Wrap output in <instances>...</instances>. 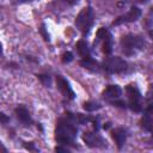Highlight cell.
Masks as SVG:
<instances>
[{"mask_svg":"<svg viewBox=\"0 0 153 153\" xmlns=\"http://www.w3.org/2000/svg\"><path fill=\"white\" fill-rule=\"evenodd\" d=\"M102 42V51L105 55H110L112 53V36L105 27H99L96 33V43Z\"/></svg>","mask_w":153,"mask_h":153,"instance_id":"7","label":"cell"},{"mask_svg":"<svg viewBox=\"0 0 153 153\" xmlns=\"http://www.w3.org/2000/svg\"><path fill=\"white\" fill-rule=\"evenodd\" d=\"M122 96V90L118 85H109L104 91H103V98L108 100L110 104L120 106V108H126L124 100L121 99Z\"/></svg>","mask_w":153,"mask_h":153,"instance_id":"6","label":"cell"},{"mask_svg":"<svg viewBox=\"0 0 153 153\" xmlns=\"http://www.w3.org/2000/svg\"><path fill=\"white\" fill-rule=\"evenodd\" d=\"M149 131H151V134H152V137H153V128H152V129H151Z\"/></svg>","mask_w":153,"mask_h":153,"instance_id":"27","label":"cell"},{"mask_svg":"<svg viewBox=\"0 0 153 153\" xmlns=\"http://www.w3.org/2000/svg\"><path fill=\"white\" fill-rule=\"evenodd\" d=\"M148 35H149V37L153 39V30H149V31H148Z\"/></svg>","mask_w":153,"mask_h":153,"instance_id":"25","label":"cell"},{"mask_svg":"<svg viewBox=\"0 0 153 153\" xmlns=\"http://www.w3.org/2000/svg\"><path fill=\"white\" fill-rule=\"evenodd\" d=\"M39 32L42 33V36H43V38H44L45 41H49V35L47 33V31H45V29H44V25H42V26H41Z\"/></svg>","mask_w":153,"mask_h":153,"instance_id":"21","label":"cell"},{"mask_svg":"<svg viewBox=\"0 0 153 153\" xmlns=\"http://www.w3.org/2000/svg\"><path fill=\"white\" fill-rule=\"evenodd\" d=\"M102 69L109 74H121L128 71V63L126 60L118 56H111L104 60L102 63Z\"/></svg>","mask_w":153,"mask_h":153,"instance_id":"4","label":"cell"},{"mask_svg":"<svg viewBox=\"0 0 153 153\" xmlns=\"http://www.w3.org/2000/svg\"><path fill=\"white\" fill-rule=\"evenodd\" d=\"M142 12L139 7L136 6H131L130 10L123 14V16H120L118 18H116L114 22H112V25H121V24H124V23H131V22H136L140 17H141Z\"/></svg>","mask_w":153,"mask_h":153,"instance_id":"9","label":"cell"},{"mask_svg":"<svg viewBox=\"0 0 153 153\" xmlns=\"http://www.w3.org/2000/svg\"><path fill=\"white\" fill-rule=\"evenodd\" d=\"M93 23H94V14L90 6L84 7L79 12V14L76 16L75 22H74L76 29L82 33V36H86L90 32Z\"/></svg>","mask_w":153,"mask_h":153,"instance_id":"3","label":"cell"},{"mask_svg":"<svg viewBox=\"0 0 153 153\" xmlns=\"http://www.w3.org/2000/svg\"><path fill=\"white\" fill-rule=\"evenodd\" d=\"M82 140L91 148H106L108 147L106 140L103 136H100L99 134H97V133L85 131L82 134Z\"/></svg>","mask_w":153,"mask_h":153,"instance_id":"8","label":"cell"},{"mask_svg":"<svg viewBox=\"0 0 153 153\" xmlns=\"http://www.w3.org/2000/svg\"><path fill=\"white\" fill-rule=\"evenodd\" d=\"M82 108L86 110V111H90V112H92V111H96V110H99L100 108H102V105L98 103V102H93V100H88V102H85L84 103V105H82Z\"/></svg>","mask_w":153,"mask_h":153,"instance_id":"15","label":"cell"},{"mask_svg":"<svg viewBox=\"0 0 153 153\" xmlns=\"http://www.w3.org/2000/svg\"><path fill=\"white\" fill-rule=\"evenodd\" d=\"M56 86H57L59 91L62 93L63 97H66L68 99H74L75 98V93H74L71 84L62 75H57L56 76Z\"/></svg>","mask_w":153,"mask_h":153,"instance_id":"10","label":"cell"},{"mask_svg":"<svg viewBox=\"0 0 153 153\" xmlns=\"http://www.w3.org/2000/svg\"><path fill=\"white\" fill-rule=\"evenodd\" d=\"M37 76H38V79L41 80V82H42L44 86H49V85H50L51 79H50L49 75H47V74H38Z\"/></svg>","mask_w":153,"mask_h":153,"instance_id":"16","label":"cell"},{"mask_svg":"<svg viewBox=\"0 0 153 153\" xmlns=\"http://www.w3.org/2000/svg\"><path fill=\"white\" fill-rule=\"evenodd\" d=\"M24 147L29 151H38L36 147H35V143L33 142H24Z\"/></svg>","mask_w":153,"mask_h":153,"instance_id":"19","label":"cell"},{"mask_svg":"<svg viewBox=\"0 0 153 153\" xmlns=\"http://www.w3.org/2000/svg\"><path fill=\"white\" fill-rule=\"evenodd\" d=\"M121 50L124 55L127 56H133L137 54L139 51L143 50L146 47V41L143 39L142 36L136 35V33H127L121 37L120 41Z\"/></svg>","mask_w":153,"mask_h":153,"instance_id":"2","label":"cell"},{"mask_svg":"<svg viewBox=\"0 0 153 153\" xmlns=\"http://www.w3.org/2000/svg\"><path fill=\"white\" fill-rule=\"evenodd\" d=\"M18 2H27V1H31V0H17Z\"/></svg>","mask_w":153,"mask_h":153,"instance_id":"26","label":"cell"},{"mask_svg":"<svg viewBox=\"0 0 153 153\" xmlns=\"http://www.w3.org/2000/svg\"><path fill=\"white\" fill-rule=\"evenodd\" d=\"M75 49H76L78 54L80 55L81 60L92 59V56H91V49H90V47H88V44H87L86 41H84V39L78 41L76 44H75Z\"/></svg>","mask_w":153,"mask_h":153,"instance_id":"13","label":"cell"},{"mask_svg":"<svg viewBox=\"0 0 153 153\" xmlns=\"http://www.w3.org/2000/svg\"><path fill=\"white\" fill-rule=\"evenodd\" d=\"M126 93L128 96V106L134 112L142 111V96L136 85L129 84L126 86Z\"/></svg>","mask_w":153,"mask_h":153,"instance_id":"5","label":"cell"},{"mask_svg":"<svg viewBox=\"0 0 153 153\" xmlns=\"http://www.w3.org/2000/svg\"><path fill=\"white\" fill-rule=\"evenodd\" d=\"M55 151H56V152H65V153H68V152H69V149H68L67 147H62V146H57V147L55 148Z\"/></svg>","mask_w":153,"mask_h":153,"instance_id":"22","label":"cell"},{"mask_svg":"<svg viewBox=\"0 0 153 153\" xmlns=\"http://www.w3.org/2000/svg\"><path fill=\"white\" fill-rule=\"evenodd\" d=\"M139 1H140V2H146L147 0H139Z\"/></svg>","mask_w":153,"mask_h":153,"instance_id":"28","label":"cell"},{"mask_svg":"<svg viewBox=\"0 0 153 153\" xmlns=\"http://www.w3.org/2000/svg\"><path fill=\"white\" fill-rule=\"evenodd\" d=\"M76 123L66 114V116L60 117L56 122V128H55V140L62 146L72 145L74 146L76 134H78V128L75 126Z\"/></svg>","mask_w":153,"mask_h":153,"instance_id":"1","label":"cell"},{"mask_svg":"<svg viewBox=\"0 0 153 153\" xmlns=\"http://www.w3.org/2000/svg\"><path fill=\"white\" fill-rule=\"evenodd\" d=\"M14 114H16L17 118L19 120V122H20L22 124H24L25 127H30V126L33 123V121H32V118H31V116H30V112H29V110L26 109V106H24V105H18V106L14 109Z\"/></svg>","mask_w":153,"mask_h":153,"instance_id":"11","label":"cell"},{"mask_svg":"<svg viewBox=\"0 0 153 153\" xmlns=\"http://www.w3.org/2000/svg\"><path fill=\"white\" fill-rule=\"evenodd\" d=\"M147 102H148V104L153 105V84H151L149 87H148V92H147Z\"/></svg>","mask_w":153,"mask_h":153,"instance_id":"18","label":"cell"},{"mask_svg":"<svg viewBox=\"0 0 153 153\" xmlns=\"http://www.w3.org/2000/svg\"><path fill=\"white\" fill-rule=\"evenodd\" d=\"M80 65L86 68V69H90V71H98V63L93 60V59H87V60H81L80 61Z\"/></svg>","mask_w":153,"mask_h":153,"instance_id":"14","label":"cell"},{"mask_svg":"<svg viewBox=\"0 0 153 153\" xmlns=\"http://www.w3.org/2000/svg\"><path fill=\"white\" fill-rule=\"evenodd\" d=\"M147 23L149 24V25H152L153 26V7L149 10V12H148V17H147Z\"/></svg>","mask_w":153,"mask_h":153,"instance_id":"20","label":"cell"},{"mask_svg":"<svg viewBox=\"0 0 153 153\" xmlns=\"http://www.w3.org/2000/svg\"><path fill=\"white\" fill-rule=\"evenodd\" d=\"M66 4H68V5H71V6H73V5H75V4H78V1L79 0H63Z\"/></svg>","mask_w":153,"mask_h":153,"instance_id":"24","label":"cell"},{"mask_svg":"<svg viewBox=\"0 0 153 153\" xmlns=\"http://www.w3.org/2000/svg\"><path fill=\"white\" fill-rule=\"evenodd\" d=\"M8 121H10V118H8L5 114H1V123H2V124H6Z\"/></svg>","mask_w":153,"mask_h":153,"instance_id":"23","label":"cell"},{"mask_svg":"<svg viewBox=\"0 0 153 153\" xmlns=\"http://www.w3.org/2000/svg\"><path fill=\"white\" fill-rule=\"evenodd\" d=\"M127 136H128V131L124 128H115L111 130V137L118 148H122V146L127 140Z\"/></svg>","mask_w":153,"mask_h":153,"instance_id":"12","label":"cell"},{"mask_svg":"<svg viewBox=\"0 0 153 153\" xmlns=\"http://www.w3.org/2000/svg\"><path fill=\"white\" fill-rule=\"evenodd\" d=\"M71 61H73V54L71 51H67V53L62 54V62L63 63H69Z\"/></svg>","mask_w":153,"mask_h":153,"instance_id":"17","label":"cell"}]
</instances>
